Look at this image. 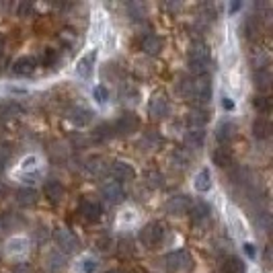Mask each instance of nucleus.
Here are the masks:
<instances>
[{
    "label": "nucleus",
    "mask_w": 273,
    "mask_h": 273,
    "mask_svg": "<svg viewBox=\"0 0 273 273\" xmlns=\"http://www.w3.org/2000/svg\"><path fill=\"white\" fill-rule=\"evenodd\" d=\"M163 39L158 37V35H146L144 39H142V50H144V54H148V56H158L161 52H163Z\"/></svg>",
    "instance_id": "nucleus-17"
},
{
    "label": "nucleus",
    "mask_w": 273,
    "mask_h": 273,
    "mask_svg": "<svg viewBox=\"0 0 273 273\" xmlns=\"http://www.w3.org/2000/svg\"><path fill=\"white\" fill-rule=\"evenodd\" d=\"M97 267H99V263H97L95 259H84V261H82V269H84V273H95Z\"/></svg>",
    "instance_id": "nucleus-40"
},
{
    "label": "nucleus",
    "mask_w": 273,
    "mask_h": 273,
    "mask_svg": "<svg viewBox=\"0 0 273 273\" xmlns=\"http://www.w3.org/2000/svg\"><path fill=\"white\" fill-rule=\"evenodd\" d=\"M54 238H56V242H58V246H60L62 253H76V251L80 248L78 236L72 234V232L66 230V228H58V230L54 232Z\"/></svg>",
    "instance_id": "nucleus-5"
},
{
    "label": "nucleus",
    "mask_w": 273,
    "mask_h": 273,
    "mask_svg": "<svg viewBox=\"0 0 273 273\" xmlns=\"http://www.w3.org/2000/svg\"><path fill=\"white\" fill-rule=\"evenodd\" d=\"M56 62H58V52L52 50V48L43 50V54H41V64H43V66H54Z\"/></svg>",
    "instance_id": "nucleus-33"
},
{
    "label": "nucleus",
    "mask_w": 273,
    "mask_h": 273,
    "mask_svg": "<svg viewBox=\"0 0 273 273\" xmlns=\"http://www.w3.org/2000/svg\"><path fill=\"white\" fill-rule=\"evenodd\" d=\"M148 185L154 187V189H156V187H163V185H165V177H163L161 173H150V175H148Z\"/></svg>",
    "instance_id": "nucleus-36"
},
{
    "label": "nucleus",
    "mask_w": 273,
    "mask_h": 273,
    "mask_svg": "<svg viewBox=\"0 0 273 273\" xmlns=\"http://www.w3.org/2000/svg\"><path fill=\"white\" fill-rule=\"evenodd\" d=\"M11 156H13V150H11V146H7V144H0V171L5 169V165L11 161Z\"/></svg>",
    "instance_id": "nucleus-34"
},
{
    "label": "nucleus",
    "mask_w": 273,
    "mask_h": 273,
    "mask_svg": "<svg viewBox=\"0 0 273 273\" xmlns=\"http://www.w3.org/2000/svg\"><path fill=\"white\" fill-rule=\"evenodd\" d=\"M127 11H129V17L131 19H144V15H146V7L142 3H131V5H127Z\"/></svg>",
    "instance_id": "nucleus-32"
},
{
    "label": "nucleus",
    "mask_w": 273,
    "mask_h": 273,
    "mask_svg": "<svg viewBox=\"0 0 273 273\" xmlns=\"http://www.w3.org/2000/svg\"><path fill=\"white\" fill-rule=\"evenodd\" d=\"M244 37L246 39H257L259 37V31H261V23H259V17H255V15H251V17H246V21H244Z\"/></svg>",
    "instance_id": "nucleus-23"
},
{
    "label": "nucleus",
    "mask_w": 273,
    "mask_h": 273,
    "mask_svg": "<svg viewBox=\"0 0 273 273\" xmlns=\"http://www.w3.org/2000/svg\"><path fill=\"white\" fill-rule=\"evenodd\" d=\"M43 193L46 197H50L52 201H60L64 197V187L60 181H48L46 187H43Z\"/></svg>",
    "instance_id": "nucleus-24"
},
{
    "label": "nucleus",
    "mask_w": 273,
    "mask_h": 273,
    "mask_svg": "<svg viewBox=\"0 0 273 273\" xmlns=\"http://www.w3.org/2000/svg\"><path fill=\"white\" fill-rule=\"evenodd\" d=\"M244 251H246V255H248V257H255V246H253L251 242H246V244H244Z\"/></svg>",
    "instance_id": "nucleus-42"
},
{
    "label": "nucleus",
    "mask_w": 273,
    "mask_h": 273,
    "mask_svg": "<svg viewBox=\"0 0 273 273\" xmlns=\"http://www.w3.org/2000/svg\"><path fill=\"white\" fill-rule=\"evenodd\" d=\"M111 175L117 179V181H133L135 179V171L129 163H123V161H117L113 163L111 167Z\"/></svg>",
    "instance_id": "nucleus-13"
},
{
    "label": "nucleus",
    "mask_w": 273,
    "mask_h": 273,
    "mask_svg": "<svg viewBox=\"0 0 273 273\" xmlns=\"http://www.w3.org/2000/svg\"><path fill=\"white\" fill-rule=\"evenodd\" d=\"M222 273H244V263L238 257L230 255L222 263Z\"/></svg>",
    "instance_id": "nucleus-27"
},
{
    "label": "nucleus",
    "mask_w": 273,
    "mask_h": 273,
    "mask_svg": "<svg viewBox=\"0 0 273 273\" xmlns=\"http://www.w3.org/2000/svg\"><path fill=\"white\" fill-rule=\"evenodd\" d=\"M230 179H232L234 183H238V185H246V183L251 181V173H248V169H244V167H236V169L230 173Z\"/></svg>",
    "instance_id": "nucleus-30"
},
{
    "label": "nucleus",
    "mask_w": 273,
    "mask_h": 273,
    "mask_svg": "<svg viewBox=\"0 0 273 273\" xmlns=\"http://www.w3.org/2000/svg\"><path fill=\"white\" fill-rule=\"evenodd\" d=\"M97 246H99L101 253H109V251L113 248V240H111L109 236H103V238L97 240Z\"/></svg>",
    "instance_id": "nucleus-37"
},
{
    "label": "nucleus",
    "mask_w": 273,
    "mask_h": 273,
    "mask_svg": "<svg viewBox=\"0 0 273 273\" xmlns=\"http://www.w3.org/2000/svg\"><path fill=\"white\" fill-rule=\"evenodd\" d=\"M95 60H97V52H88V54H84V56L78 60V64H76V74H78L80 78H90Z\"/></svg>",
    "instance_id": "nucleus-14"
},
{
    "label": "nucleus",
    "mask_w": 273,
    "mask_h": 273,
    "mask_svg": "<svg viewBox=\"0 0 273 273\" xmlns=\"http://www.w3.org/2000/svg\"><path fill=\"white\" fill-rule=\"evenodd\" d=\"M107 273H121L119 269H111V271H107Z\"/></svg>",
    "instance_id": "nucleus-47"
},
{
    "label": "nucleus",
    "mask_w": 273,
    "mask_h": 273,
    "mask_svg": "<svg viewBox=\"0 0 273 273\" xmlns=\"http://www.w3.org/2000/svg\"><path fill=\"white\" fill-rule=\"evenodd\" d=\"M165 240V226L161 222H148L140 230V242L146 248H156Z\"/></svg>",
    "instance_id": "nucleus-4"
},
{
    "label": "nucleus",
    "mask_w": 273,
    "mask_h": 273,
    "mask_svg": "<svg viewBox=\"0 0 273 273\" xmlns=\"http://www.w3.org/2000/svg\"><path fill=\"white\" fill-rule=\"evenodd\" d=\"M66 117H68V121H70L74 127H84V125H88L90 119H93L90 111L84 109V107H70L68 113H66Z\"/></svg>",
    "instance_id": "nucleus-10"
},
{
    "label": "nucleus",
    "mask_w": 273,
    "mask_h": 273,
    "mask_svg": "<svg viewBox=\"0 0 273 273\" xmlns=\"http://www.w3.org/2000/svg\"><path fill=\"white\" fill-rule=\"evenodd\" d=\"M222 107H224V109H228V111H230V109H232V107H234V105H232V101H230V99H226V97H224V99H222Z\"/></svg>",
    "instance_id": "nucleus-43"
},
{
    "label": "nucleus",
    "mask_w": 273,
    "mask_h": 273,
    "mask_svg": "<svg viewBox=\"0 0 273 273\" xmlns=\"http://www.w3.org/2000/svg\"><path fill=\"white\" fill-rule=\"evenodd\" d=\"M95 140H105V138H109L111 135V125L109 123H103V125H99L97 129H95Z\"/></svg>",
    "instance_id": "nucleus-35"
},
{
    "label": "nucleus",
    "mask_w": 273,
    "mask_h": 273,
    "mask_svg": "<svg viewBox=\"0 0 273 273\" xmlns=\"http://www.w3.org/2000/svg\"><path fill=\"white\" fill-rule=\"evenodd\" d=\"M240 7H242V3H232V7H230V13H236Z\"/></svg>",
    "instance_id": "nucleus-46"
},
{
    "label": "nucleus",
    "mask_w": 273,
    "mask_h": 273,
    "mask_svg": "<svg viewBox=\"0 0 273 273\" xmlns=\"http://www.w3.org/2000/svg\"><path fill=\"white\" fill-rule=\"evenodd\" d=\"M169 113V99L163 93H156L148 103V115L152 119H163Z\"/></svg>",
    "instance_id": "nucleus-6"
},
{
    "label": "nucleus",
    "mask_w": 273,
    "mask_h": 273,
    "mask_svg": "<svg viewBox=\"0 0 273 273\" xmlns=\"http://www.w3.org/2000/svg\"><path fill=\"white\" fill-rule=\"evenodd\" d=\"M212 158H214V165H218L220 169H228V167H232V163H234V156H232L230 148H226V146L216 148L214 154H212Z\"/></svg>",
    "instance_id": "nucleus-18"
},
{
    "label": "nucleus",
    "mask_w": 273,
    "mask_h": 273,
    "mask_svg": "<svg viewBox=\"0 0 273 273\" xmlns=\"http://www.w3.org/2000/svg\"><path fill=\"white\" fill-rule=\"evenodd\" d=\"M165 267L171 271V273H183L187 269L193 267V257L189 251H173L165 257Z\"/></svg>",
    "instance_id": "nucleus-3"
},
{
    "label": "nucleus",
    "mask_w": 273,
    "mask_h": 273,
    "mask_svg": "<svg viewBox=\"0 0 273 273\" xmlns=\"http://www.w3.org/2000/svg\"><path fill=\"white\" fill-rule=\"evenodd\" d=\"M29 11H31V7H29V5H21V9H19V15L23 17V15H25V13H29Z\"/></svg>",
    "instance_id": "nucleus-44"
},
{
    "label": "nucleus",
    "mask_w": 273,
    "mask_h": 273,
    "mask_svg": "<svg viewBox=\"0 0 273 273\" xmlns=\"http://www.w3.org/2000/svg\"><path fill=\"white\" fill-rule=\"evenodd\" d=\"M5 46H7V39H5V35H0V54L5 52Z\"/></svg>",
    "instance_id": "nucleus-45"
},
{
    "label": "nucleus",
    "mask_w": 273,
    "mask_h": 273,
    "mask_svg": "<svg viewBox=\"0 0 273 273\" xmlns=\"http://www.w3.org/2000/svg\"><path fill=\"white\" fill-rule=\"evenodd\" d=\"M269 133H271V123H269V119L259 117V119L253 121V135H255L257 140H265V138H269Z\"/></svg>",
    "instance_id": "nucleus-22"
},
{
    "label": "nucleus",
    "mask_w": 273,
    "mask_h": 273,
    "mask_svg": "<svg viewBox=\"0 0 273 273\" xmlns=\"http://www.w3.org/2000/svg\"><path fill=\"white\" fill-rule=\"evenodd\" d=\"M138 90H133V88H127V93H123V103H127V105H135L138 103Z\"/></svg>",
    "instance_id": "nucleus-38"
},
{
    "label": "nucleus",
    "mask_w": 273,
    "mask_h": 273,
    "mask_svg": "<svg viewBox=\"0 0 273 273\" xmlns=\"http://www.w3.org/2000/svg\"><path fill=\"white\" fill-rule=\"evenodd\" d=\"M17 201H19V206H35L37 203V191L35 189H31V187H23V189H19L17 191Z\"/></svg>",
    "instance_id": "nucleus-25"
},
{
    "label": "nucleus",
    "mask_w": 273,
    "mask_h": 273,
    "mask_svg": "<svg viewBox=\"0 0 273 273\" xmlns=\"http://www.w3.org/2000/svg\"><path fill=\"white\" fill-rule=\"evenodd\" d=\"M189 208H191V201H189L187 195H175L165 203V210L171 216H183V214L189 212Z\"/></svg>",
    "instance_id": "nucleus-8"
},
{
    "label": "nucleus",
    "mask_w": 273,
    "mask_h": 273,
    "mask_svg": "<svg viewBox=\"0 0 273 273\" xmlns=\"http://www.w3.org/2000/svg\"><path fill=\"white\" fill-rule=\"evenodd\" d=\"M253 107H255L257 111H261V113H269V111H271V99L265 97V95H257V97L253 99Z\"/></svg>",
    "instance_id": "nucleus-31"
},
{
    "label": "nucleus",
    "mask_w": 273,
    "mask_h": 273,
    "mask_svg": "<svg viewBox=\"0 0 273 273\" xmlns=\"http://www.w3.org/2000/svg\"><path fill=\"white\" fill-rule=\"evenodd\" d=\"M21 113H23V109H21V105H17V103H7V105L0 107V115H3L5 119H15V117H19Z\"/></svg>",
    "instance_id": "nucleus-29"
},
{
    "label": "nucleus",
    "mask_w": 273,
    "mask_h": 273,
    "mask_svg": "<svg viewBox=\"0 0 273 273\" xmlns=\"http://www.w3.org/2000/svg\"><path fill=\"white\" fill-rule=\"evenodd\" d=\"M7 195H9V187L5 183H0V199H5Z\"/></svg>",
    "instance_id": "nucleus-41"
},
{
    "label": "nucleus",
    "mask_w": 273,
    "mask_h": 273,
    "mask_svg": "<svg viewBox=\"0 0 273 273\" xmlns=\"http://www.w3.org/2000/svg\"><path fill=\"white\" fill-rule=\"evenodd\" d=\"M271 72L267 70V68H261V70H257L255 72V76H253V82H255V88L259 90V93H267L269 90V86H271Z\"/></svg>",
    "instance_id": "nucleus-19"
},
{
    "label": "nucleus",
    "mask_w": 273,
    "mask_h": 273,
    "mask_svg": "<svg viewBox=\"0 0 273 273\" xmlns=\"http://www.w3.org/2000/svg\"><path fill=\"white\" fill-rule=\"evenodd\" d=\"M93 93H95V99H97L99 103H105V101L109 99V93H107V88H105L103 84L95 86V90H93Z\"/></svg>",
    "instance_id": "nucleus-39"
},
{
    "label": "nucleus",
    "mask_w": 273,
    "mask_h": 273,
    "mask_svg": "<svg viewBox=\"0 0 273 273\" xmlns=\"http://www.w3.org/2000/svg\"><path fill=\"white\" fill-rule=\"evenodd\" d=\"M206 144V131L203 129H189L185 133V146L191 150H201Z\"/></svg>",
    "instance_id": "nucleus-16"
},
{
    "label": "nucleus",
    "mask_w": 273,
    "mask_h": 273,
    "mask_svg": "<svg viewBox=\"0 0 273 273\" xmlns=\"http://www.w3.org/2000/svg\"><path fill=\"white\" fill-rule=\"evenodd\" d=\"M64 267H66V257H64V253L52 251V253L48 255V269L54 271V273H58V271H62Z\"/></svg>",
    "instance_id": "nucleus-26"
},
{
    "label": "nucleus",
    "mask_w": 273,
    "mask_h": 273,
    "mask_svg": "<svg viewBox=\"0 0 273 273\" xmlns=\"http://www.w3.org/2000/svg\"><path fill=\"white\" fill-rule=\"evenodd\" d=\"M33 70H35V60L29 58V56H23V58H19V60L13 64V72H15L17 76H27V74H31Z\"/></svg>",
    "instance_id": "nucleus-20"
},
{
    "label": "nucleus",
    "mask_w": 273,
    "mask_h": 273,
    "mask_svg": "<svg viewBox=\"0 0 273 273\" xmlns=\"http://www.w3.org/2000/svg\"><path fill=\"white\" fill-rule=\"evenodd\" d=\"M210 187H212V175H210L208 169H201L197 173V177H195V189L201 191V193H206Z\"/></svg>",
    "instance_id": "nucleus-28"
},
{
    "label": "nucleus",
    "mask_w": 273,
    "mask_h": 273,
    "mask_svg": "<svg viewBox=\"0 0 273 273\" xmlns=\"http://www.w3.org/2000/svg\"><path fill=\"white\" fill-rule=\"evenodd\" d=\"M179 90L183 97L195 103H210L212 97V82L210 76H195V78H181Z\"/></svg>",
    "instance_id": "nucleus-1"
},
{
    "label": "nucleus",
    "mask_w": 273,
    "mask_h": 273,
    "mask_svg": "<svg viewBox=\"0 0 273 273\" xmlns=\"http://www.w3.org/2000/svg\"><path fill=\"white\" fill-rule=\"evenodd\" d=\"M78 212L86 222H97L101 218V206L93 199H82L78 206Z\"/></svg>",
    "instance_id": "nucleus-11"
},
{
    "label": "nucleus",
    "mask_w": 273,
    "mask_h": 273,
    "mask_svg": "<svg viewBox=\"0 0 273 273\" xmlns=\"http://www.w3.org/2000/svg\"><path fill=\"white\" fill-rule=\"evenodd\" d=\"M140 127V119L135 117L133 113H123L117 121H115V129L119 131V133H123V135H129V133H133L135 129Z\"/></svg>",
    "instance_id": "nucleus-9"
},
{
    "label": "nucleus",
    "mask_w": 273,
    "mask_h": 273,
    "mask_svg": "<svg viewBox=\"0 0 273 273\" xmlns=\"http://www.w3.org/2000/svg\"><path fill=\"white\" fill-rule=\"evenodd\" d=\"M234 138H236V125L232 121H224V123L218 125V129H216V140L222 146H228Z\"/></svg>",
    "instance_id": "nucleus-12"
},
{
    "label": "nucleus",
    "mask_w": 273,
    "mask_h": 273,
    "mask_svg": "<svg viewBox=\"0 0 273 273\" xmlns=\"http://www.w3.org/2000/svg\"><path fill=\"white\" fill-rule=\"evenodd\" d=\"M187 58H189V70L195 76H206L208 66H210V50L201 39H195L189 43Z\"/></svg>",
    "instance_id": "nucleus-2"
},
{
    "label": "nucleus",
    "mask_w": 273,
    "mask_h": 273,
    "mask_svg": "<svg viewBox=\"0 0 273 273\" xmlns=\"http://www.w3.org/2000/svg\"><path fill=\"white\" fill-rule=\"evenodd\" d=\"M101 197L107 203H119L123 199V189L117 181H107L101 185Z\"/></svg>",
    "instance_id": "nucleus-7"
},
{
    "label": "nucleus",
    "mask_w": 273,
    "mask_h": 273,
    "mask_svg": "<svg viewBox=\"0 0 273 273\" xmlns=\"http://www.w3.org/2000/svg\"><path fill=\"white\" fill-rule=\"evenodd\" d=\"M208 119H210V115L203 109H191L187 113V117H185L189 129H203V125L208 123Z\"/></svg>",
    "instance_id": "nucleus-15"
},
{
    "label": "nucleus",
    "mask_w": 273,
    "mask_h": 273,
    "mask_svg": "<svg viewBox=\"0 0 273 273\" xmlns=\"http://www.w3.org/2000/svg\"><path fill=\"white\" fill-rule=\"evenodd\" d=\"M210 214H212L210 206H208L206 201H197V203L191 208V222H193V224H203V222L210 218Z\"/></svg>",
    "instance_id": "nucleus-21"
}]
</instances>
